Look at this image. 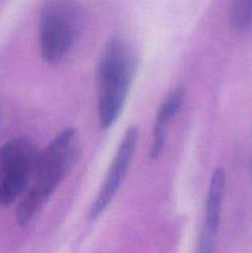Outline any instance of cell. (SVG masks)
Masks as SVG:
<instances>
[{
  "label": "cell",
  "instance_id": "cell-8",
  "mask_svg": "<svg viewBox=\"0 0 252 253\" xmlns=\"http://www.w3.org/2000/svg\"><path fill=\"white\" fill-rule=\"evenodd\" d=\"M230 22L235 31H247L252 26V0H232Z\"/></svg>",
  "mask_w": 252,
  "mask_h": 253
},
{
  "label": "cell",
  "instance_id": "cell-3",
  "mask_svg": "<svg viewBox=\"0 0 252 253\" xmlns=\"http://www.w3.org/2000/svg\"><path fill=\"white\" fill-rule=\"evenodd\" d=\"M83 7L77 0H46L39 16V44L48 64H58L68 56L82 31Z\"/></svg>",
  "mask_w": 252,
  "mask_h": 253
},
{
  "label": "cell",
  "instance_id": "cell-2",
  "mask_svg": "<svg viewBox=\"0 0 252 253\" xmlns=\"http://www.w3.org/2000/svg\"><path fill=\"white\" fill-rule=\"evenodd\" d=\"M137 59L132 46L120 36L106 42L96 69L98 118L101 128H109L123 113L135 79Z\"/></svg>",
  "mask_w": 252,
  "mask_h": 253
},
{
  "label": "cell",
  "instance_id": "cell-9",
  "mask_svg": "<svg viewBox=\"0 0 252 253\" xmlns=\"http://www.w3.org/2000/svg\"><path fill=\"white\" fill-rule=\"evenodd\" d=\"M216 235L211 234V232L203 230L202 235L198 241L197 251L195 253H214V241Z\"/></svg>",
  "mask_w": 252,
  "mask_h": 253
},
{
  "label": "cell",
  "instance_id": "cell-1",
  "mask_svg": "<svg viewBox=\"0 0 252 253\" xmlns=\"http://www.w3.org/2000/svg\"><path fill=\"white\" fill-rule=\"evenodd\" d=\"M78 148L77 131L66 128L39 152L34 177L16 209V219L21 226L29 224L39 214L66 178L76 163Z\"/></svg>",
  "mask_w": 252,
  "mask_h": 253
},
{
  "label": "cell",
  "instance_id": "cell-7",
  "mask_svg": "<svg viewBox=\"0 0 252 253\" xmlns=\"http://www.w3.org/2000/svg\"><path fill=\"white\" fill-rule=\"evenodd\" d=\"M225 187H226V173L224 168L219 167L214 170L210 179L209 189L207 194L204 210V225L203 230L217 234L221 220L222 200H224Z\"/></svg>",
  "mask_w": 252,
  "mask_h": 253
},
{
  "label": "cell",
  "instance_id": "cell-10",
  "mask_svg": "<svg viewBox=\"0 0 252 253\" xmlns=\"http://www.w3.org/2000/svg\"><path fill=\"white\" fill-rule=\"evenodd\" d=\"M251 170H252V163H251Z\"/></svg>",
  "mask_w": 252,
  "mask_h": 253
},
{
  "label": "cell",
  "instance_id": "cell-4",
  "mask_svg": "<svg viewBox=\"0 0 252 253\" xmlns=\"http://www.w3.org/2000/svg\"><path fill=\"white\" fill-rule=\"evenodd\" d=\"M39 152L26 138L0 146V207L21 199L34 177Z\"/></svg>",
  "mask_w": 252,
  "mask_h": 253
},
{
  "label": "cell",
  "instance_id": "cell-6",
  "mask_svg": "<svg viewBox=\"0 0 252 253\" xmlns=\"http://www.w3.org/2000/svg\"><path fill=\"white\" fill-rule=\"evenodd\" d=\"M185 91L183 88H178L173 90L166 100L161 104L160 109L156 115L155 123L152 127V142H151L150 155L151 158H157L162 153L165 147L166 133H167L168 125L173 120L178 111L180 110L183 100H184Z\"/></svg>",
  "mask_w": 252,
  "mask_h": 253
},
{
  "label": "cell",
  "instance_id": "cell-5",
  "mask_svg": "<svg viewBox=\"0 0 252 253\" xmlns=\"http://www.w3.org/2000/svg\"><path fill=\"white\" fill-rule=\"evenodd\" d=\"M137 142L138 128L136 126H131L124 133L123 140H121L110 163L108 174H106L105 179L101 184L98 195L91 204L90 211H89V219L90 220L98 219L105 211L106 208L110 205L115 195L118 194L121 184L127 175L131 163H132Z\"/></svg>",
  "mask_w": 252,
  "mask_h": 253
}]
</instances>
